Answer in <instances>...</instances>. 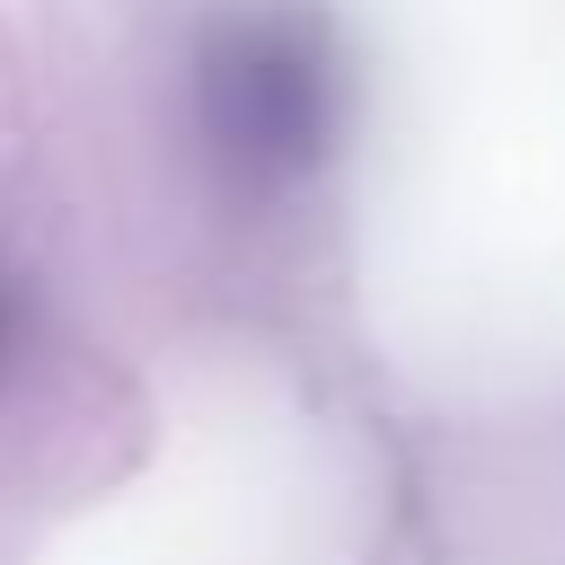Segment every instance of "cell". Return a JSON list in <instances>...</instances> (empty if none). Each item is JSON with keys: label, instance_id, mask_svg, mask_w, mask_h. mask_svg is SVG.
Instances as JSON below:
<instances>
[{"label": "cell", "instance_id": "cell-1", "mask_svg": "<svg viewBox=\"0 0 565 565\" xmlns=\"http://www.w3.org/2000/svg\"><path fill=\"white\" fill-rule=\"evenodd\" d=\"M344 124L335 44L309 9H230L194 44V141L238 194H291Z\"/></svg>", "mask_w": 565, "mask_h": 565}, {"label": "cell", "instance_id": "cell-2", "mask_svg": "<svg viewBox=\"0 0 565 565\" xmlns=\"http://www.w3.org/2000/svg\"><path fill=\"white\" fill-rule=\"evenodd\" d=\"M18 335H26V300H18V274L0 265V371L18 362Z\"/></svg>", "mask_w": 565, "mask_h": 565}]
</instances>
